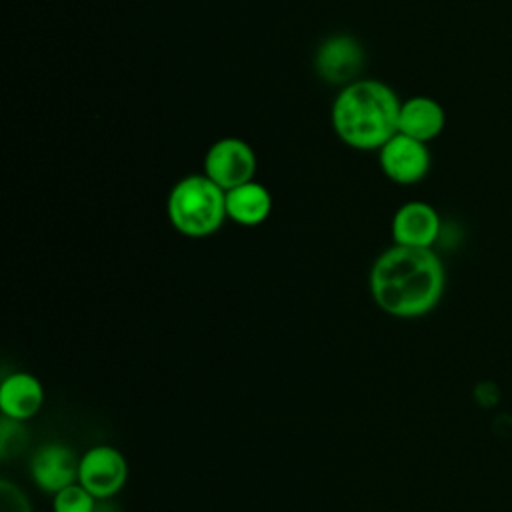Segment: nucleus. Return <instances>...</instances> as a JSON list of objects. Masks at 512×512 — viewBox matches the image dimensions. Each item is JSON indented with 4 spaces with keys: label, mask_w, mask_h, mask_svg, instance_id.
<instances>
[{
    "label": "nucleus",
    "mask_w": 512,
    "mask_h": 512,
    "mask_svg": "<svg viewBox=\"0 0 512 512\" xmlns=\"http://www.w3.org/2000/svg\"><path fill=\"white\" fill-rule=\"evenodd\" d=\"M368 286L384 314L414 320L440 304L446 290V268L434 248L392 244L372 262Z\"/></svg>",
    "instance_id": "f257e3e1"
},
{
    "label": "nucleus",
    "mask_w": 512,
    "mask_h": 512,
    "mask_svg": "<svg viewBox=\"0 0 512 512\" xmlns=\"http://www.w3.org/2000/svg\"><path fill=\"white\" fill-rule=\"evenodd\" d=\"M400 96L378 78H356L336 92L330 126L336 138L360 152H378L396 132Z\"/></svg>",
    "instance_id": "f03ea898"
},
{
    "label": "nucleus",
    "mask_w": 512,
    "mask_h": 512,
    "mask_svg": "<svg viewBox=\"0 0 512 512\" xmlns=\"http://www.w3.org/2000/svg\"><path fill=\"white\" fill-rule=\"evenodd\" d=\"M166 216L178 234L208 238L228 220L226 190L204 172L186 174L168 192Z\"/></svg>",
    "instance_id": "7ed1b4c3"
},
{
    "label": "nucleus",
    "mask_w": 512,
    "mask_h": 512,
    "mask_svg": "<svg viewBox=\"0 0 512 512\" xmlns=\"http://www.w3.org/2000/svg\"><path fill=\"white\" fill-rule=\"evenodd\" d=\"M256 170L258 156L254 148L238 136H224L212 142L202 162V172L222 190H230L254 180Z\"/></svg>",
    "instance_id": "20e7f679"
},
{
    "label": "nucleus",
    "mask_w": 512,
    "mask_h": 512,
    "mask_svg": "<svg viewBox=\"0 0 512 512\" xmlns=\"http://www.w3.org/2000/svg\"><path fill=\"white\" fill-rule=\"evenodd\" d=\"M78 482L98 500H112L128 482L126 456L110 444L88 448L80 456Z\"/></svg>",
    "instance_id": "39448f33"
},
{
    "label": "nucleus",
    "mask_w": 512,
    "mask_h": 512,
    "mask_svg": "<svg viewBox=\"0 0 512 512\" xmlns=\"http://www.w3.org/2000/svg\"><path fill=\"white\" fill-rule=\"evenodd\" d=\"M378 166L390 182L412 186L428 176L432 168V154L426 142L396 132L378 150Z\"/></svg>",
    "instance_id": "423d86ee"
},
{
    "label": "nucleus",
    "mask_w": 512,
    "mask_h": 512,
    "mask_svg": "<svg viewBox=\"0 0 512 512\" xmlns=\"http://www.w3.org/2000/svg\"><path fill=\"white\" fill-rule=\"evenodd\" d=\"M78 464L80 456L72 446L66 442L50 440L32 452L28 460V472L40 492L54 496L62 488L78 482Z\"/></svg>",
    "instance_id": "0eeeda50"
},
{
    "label": "nucleus",
    "mask_w": 512,
    "mask_h": 512,
    "mask_svg": "<svg viewBox=\"0 0 512 512\" xmlns=\"http://www.w3.org/2000/svg\"><path fill=\"white\" fill-rule=\"evenodd\" d=\"M364 64V48L350 34H332L324 38L314 52L316 74L328 82L344 86L358 78Z\"/></svg>",
    "instance_id": "6e6552de"
},
{
    "label": "nucleus",
    "mask_w": 512,
    "mask_h": 512,
    "mask_svg": "<svg viewBox=\"0 0 512 512\" xmlns=\"http://www.w3.org/2000/svg\"><path fill=\"white\" fill-rule=\"evenodd\" d=\"M392 242L412 248H434L442 236V218L438 210L424 200L400 204L390 222Z\"/></svg>",
    "instance_id": "1a4fd4ad"
},
{
    "label": "nucleus",
    "mask_w": 512,
    "mask_h": 512,
    "mask_svg": "<svg viewBox=\"0 0 512 512\" xmlns=\"http://www.w3.org/2000/svg\"><path fill=\"white\" fill-rule=\"evenodd\" d=\"M44 404V386L32 374L24 370L10 372L0 384V412L4 418L28 422Z\"/></svg>",
    "instance_id": "9d476101"
},
{
    "label": "nucleus",
    "mask_w": 512,
    "mask_h": 512,
    "mask_svg": "<svg viewBox=\"0 0 512 512\" xmlns=\"http://www.w3.org/2000/svg\"><path fill=\"white\" fill-rule=\"evenodd\" d=\"M444 128L446 110L436 98L416 94L402 100L398 114V132L430 144L444 132Z\"/></svg>",
    "instance_id": "9b49d317"
},
{
    "label": "nucleus",
    "mask_w": 512,
    "mask_h": 512,
    "mask_svg": "<svg viewBox=\"0 0 512 512\" xmlns=\"http://www.w3.org/2000/svg\"><path fill=\"white\" fill-rule=\"evenodd\" d=\"M272 192L254 180L226 190V216L238 226H260L272 214Z\"/></svg>",
    "instance_id": "f8f14e48"
},
{
    "label": "nucleus",
    "mask_w": 512,
    "mask_h": 512,
    "mask_svg": "<svg viewBox=\"0 0 512 512\" xmlns=\"http://www.w3.org/2000/svg\"><path fill=\"white\" fill-rule=\"evenodd\" d=\"M98 498L80 482H74L52 496V512H94Z\"/></svg>",
    "instance_id": "ddd939ff"
},
{
    "label": "nucleus",
    "mask_w": 512,
    "mask_h": 512,
    "mask_svg": "<svg viewBox=\"0 0 512 512\" xmlns=\"http://www.w3.org/2000/svg\"><path fill=\"white\" fill-rule=\"evenodd\" d=\"M26 446H28V430H26L24 422L2 416V424H0V458L6 462L10 458L22 454Z\"/></svg>",
    "instance_id": "4468645a"
},
{
    "label": "nucleus",
    "mask_w": 512,
    "mask_h": 512,
    "mask_svg": "<svg viewBox=\"0 0 512 512\" xmlns=\"http://www.w3.org/2000/svg\"><path fill=\"white\" fill-rule=\"evenodd\" d=\"M0 512H34L26 492L10 480H0Z\"/></svg>",
    "instance_id": "2eb2a0df"
},
{
    "label": "nucleus",
    "mask_w": 512,
    "mask_h": 512,
    "mask_svg": "<svg viewBox=\"0 0 512 512\" xmlns=\"http://www.w3.org/2000/svg\"><path fill=\"white\" fill-rule=\"evenodd\" d=\"M94 512H118V510L110 504V500H98V506Z\"/></svg>",
    "instance_id": "dca6fc26"
}]
</instances>
